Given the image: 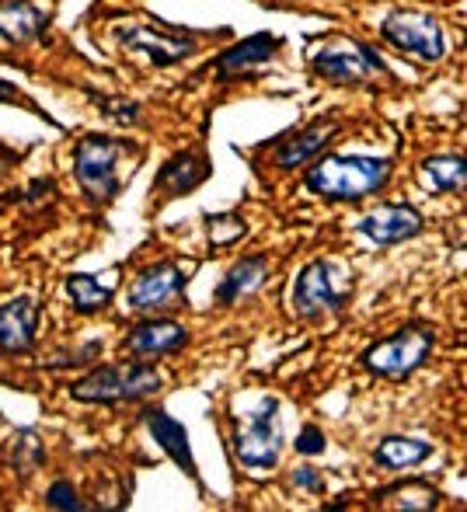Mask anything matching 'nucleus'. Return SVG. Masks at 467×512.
<instances>
[{
  "mask_svg": "<svg viewBox=\"0 0 467 512\" xmlns=\"http://www.w3.org/2000/svg\"><path fill=\"white\" fill-rule=\"evenodd\" d=\"M126 143L109 136H84L74 147V175L84 196L95 206H105L119 192V161Z\"/></svg>",
  "mask_w": 467,
  "mask_h": 512,
  "instance_id": "4",
  "label": "nucleus"
},
{
  "mask_svg": "<svg viewBox=\"0 0 467 512\" xmlns=\"http://www.w3.org/2000/svg\"><path fill=\"white\" fill-rule=\"evenodd\" d=\"M377 499H384L380 506L387 509H405V512H422L440 506V492L426 481H405V485H394L377 492Z\"/></svg>",
  "mask_w": 467,
  "mask_h": 512,
  "instance_id": "21",
  "label": "nucleus"
},
{
  "mask_svg": "<svg viewBox=\"0 0 467 512\" xmlns=\"http://www.w3.org/2000/svg\"><path fill=\"white\" fill-rule=\"evenodd\" d=\"M293 485L318 495L321 488H325V481H321V474L314 471V467H297V471H293Z\"/></svg>",
  "mask_w": 467,
  "mask_h": 512,
  "instance_id": "29",
  "label": "nucleus"
},
{
  "mask_svg": "<svg viewBox=\"0 0 467 512\" xmlns=\"http://www.w3.org/2000/svg\"><path fill=\"white\" fill-rule=\"evenodd\" d=\"M49 11L46 4H35V0H14V4L0 7V39L11 42V46H25L35 42L49 28Z\"/></svg>",
  "mask_w": 467,
  "mask_h": 512,
  "instance_id": "15",
  "label": "nucleus"
},
{
  "mask_svg": "<svg viewBox=\"0 0 467 512\" xmlns=\"http://www.w3.org/2000/svg\"><path fill=\"white\" fill-rule=\"evenodd\" d=\"M0 102H7V105H11V102H18V105H25L28 112H39V105H35L32 98H25V95H21V91L14 88L11 81H0Z\"/></svg>",
  "mask_w": 467,
  "mask_h": 512,
  "instance_id": "30",
  "label": "nucleus"
},
{
  "mask_svg": "<svg viewBox=\"0 0 467 512\" xmlns=\"http://www.w3.org/2000/svg\"><path fill=\"white\" fill-rule=\"evenodd\" d=\"M297 453L300 457H318V453H325V432L318 429V425H304V429H300V436H297Z\"/></svg>",
  "mask_w": 467,
  "mask_h": 512,
  "instance_id": "28",
  "label": "nucleus"
},
{
  "mask_svg": "<svg viewBox=\"0 0 467 512\" xmlns=\"http://www.w3.org/2000/svg\"><path fill=\"white\" fill-rule=\"evenodd\" d=\"M429 352H433V328L429 324H408V328L373 342L363 352V363L377 377H408L426 363Z\"/></svg>",
  "mask_w": 467,
  "mask_h": 512,
  "instance_id": "5",
  "label": "nucleus"
},
{
  "mask_svg": "<svg viewBox=\"0 0 467 512\" xmlns=\"http://www.w3.org/2000/svg\"><path fill=\"white\" fill-rule=\"evenodd\" d=\"M387 178H391V161H384V157L332 154L321 157L307 171V192L335 199V203H359V199L384 189Z\"/></svg>",
  "mask_w": 467,
  "mask_h": 512,
  "instance_id": "1",
  "label": "nucleus"
},
{
  "mask_svg": "<svg viewBox=\"0 0 467 512\" xmlns=\"http://www.w3.org/2000/svg\"><path fill=\"white\" fill-rule=\"evenodd\" d=\"M95 102L102 105V112L109 115L112 122H122V126H133L140 119V105L136 102H126V98H105V95H95Z\"/></svg>",
  "mask_w": 467,
  "mask_h": 512,
  "instance_id": "27",
  "label": "nucleus"
},
{
  "mask_svg": "<svg viewBox=\"0 0 467 512\" xmlns=\"http://www.w3.org/2000/svg\"><path fill=\"white\" fill-rule=\"evenodd\" d=\"M314 74L332 84H366L373 74H387V63L373 53L370 46H349V49H321L311 60Z\"/></svg>",
  "mask_w": 467,
  "mask_h": 512,
  "instance_id": "9",
  "label": "nucleus"
},
{
  "mask_svg": "<svg viewBox=\"0 0 467 512\" xmlns=\"http://www.w3.org/2000/svg\"><path fill=\"white\" fill-rule=\"evenodd\" d=\"M352 293V276L346 265L332 258H318L297 276L293 286V310L304 321H321L328 314H339Z\"/></svg>",
  "mask_w": 467,
  "mask_h": 512,
  "instance_id": "3",
  "label": "nucleus"
},
{
  "mask_svg": "<svg viewBox=\"0 0 467 512\" xmlns=\"http://www.w3.org/2000/svg\"><path fill=\"white\" fill-rule=\"evenodd\" d=\"M67 297L77 314H98V310H105L112 304V290L98 283L95 276H70Z\"/></svg>",
  "mask_w": 467,
  "mask_h": 512,
  "instance_id": "23",
  "label": "nucleus"
},
{
  "mask_svg": "<svg viewBox=\"0 0 467 512\" xmlns=\"http://www.w3.org/2000/svg\"><path fill=\"white\" fill-rule=\"evenodd\" d=\"M143 422H147L150 436L161 443V450L168 453V457L175 460V464L182 467V471L189 474L192 481H196L199 471H196V457H192L189 432H185V425H178L175 418H171L168 411H161V408H147V411H143Z\"/></svg>",
  "mask_w": 467,
  "mask_h": 512,
  "instance_id": "16",
  "label": "nucleus"
},
{
  "mask_svg": "<svg viewBox=\"0 0 467 512\" xmlns=\"http://www.w3.org/2000/svg\"><path fill=\"white\" fill-rule=\"evenodd\" d=\"M119 42L133 53H143L154 67H171L196 53V42L189 35H168L157 32L154 25H126L119 28Z\"/></svg>",
  "mask_w": 467,
  "mask_h": 512,
  "instance_id": "10",
  "label": "nucleus"
},
{
  "mask_svg": "<svg viewBox=\"0 0 467 512\" xmlns=\"http://www.w3.org/2000/svg\"><path fill=\"white\" fill-rule=\"evenodd\" d=\"M185 342H189L185 324L168 321V317H147L122 338V349L129 356H168V352L185 349Z\"/></svg>",
  "mask_w": 467,
  "mask_h": 512,
  "instance_id": "12",
  "label": "nucleus"
},
{
  "mask_svg": "<svg viewBox=\"0 0 467 512\" xmlns=\"http://www.w3.org/2000/svg\"><path fill=\"white\" fill-rule=\"evenodd\" d=\"M210 178V157L199 154V150H185L175 154L157 175V189L168 192V196H189L199 182Z\"/></svg>",
  "mask_w": 467,
  "mask_h": 512,
  "instance_id": "18",
  "label": "nucleus"
},
{
  "mask_svg": "<svg viewBox=\"0 0 467 512\" xmlns=\"http://www.w3.org/2000/svg\"><path fill=\"white\" fill-rule=\"evenodd\" d=\"M14 464H18V474L28 478L35 467L42 464V439L35 432H18V443H14Z\"/></svg>",
  "mask_w": 467,
  "mask_h": 512,
  "instance_id": "24",
  "label": "nucleus"
},
{
  "mask_svg": "<svg viewBox=\"0 0 467 512\" xmlns=\"http://www.w3.org/2000/svg\"><path fill=\"white\" fill-rule=\"evenodd\" d=\"M234 450H237V460H241L244 467H251V471H269V467L279 464L283 432H279V401L276 398H265L258 411L237 418Z\"/></svg>",
  "mask_w": 467,
  "mask_h": 512,
  "instance_id": "6",
  "label": "nucleus"
},
{
  "mask_svg": "<svg viewBox=\"0 0 467 512\" xmlns=\"http://www.w3.org/2000/svg\"><path fill=\"white\" fill-rule=\"evenodd\" d=\"M359 230L370 237L373 244H401L408 237H415L422 230V213L412 206H401V203H391V206H377L373 213H366L359 220Z\"/></svg>",
  "mask_w": 467,
  "mask_h": 512,
  "instance_id": "14",
  "label": "nucleus"
},
{
  "mask_svg": "<svg viewBox=\"0 0 467 512\" xmlns=\"http://www.w3.org/2000/svg\"><path fill=\"white\" fill-rule=\"evenodd\" d=\"M429 453H433V446H429L426 439L387 436V439H380V446L373 450V464L384 467V471H408V467L422 464Z\"/></svg>",
  "mask_w": 467,
  "mask_h": 512,
  "instance_id": "20",
  "label": "nucleus"
},
{
  "mask_svg": "<svg viewBox=\"0 0 467 512\" xmlns=\"http://www.w3.org/2000/svg\"><path fill=\"white\" fill-rule=\"evenodd\" d=\"M335 133H339V122H332V119L311 122L304 133L290 136V140L276 150V168L293 171V168H300V164L314 161V157H318V150H325L328 143L335 140Z\"/></svg>",
  "mask_w": 467,
  "mask_h": 512,
  "instance_id": "17",
  "label": "nucleus"
},
{
  "mask_svg": "<svg viewBox=\"0 0 467 512\" xmlns=\"http://www.w3.org/2000/svg\"><path fill=\"white\" fill-rule=\"evenodd\" d=\"M185 286L189 276L178 262H154L133 279L126 300L136 314H164L185 304Z\"/></svg>",
  "mask_w": 467,
  "mask_h": 512,
  "instance_id": "7",
  "label": "nucleus"
},
{
  "mask_svg": "<svg viewBox=\"0 0 467 512\" xmlns=\"http://www.w3.org/2000/svg\"><path fill=\"white\" fill-rule=\"evenodd\" d=\"M42 304L35 297H14L0 304V352H28L35 345Z\"/></svg>",
  "mask_w": 467,
  "mask_h": 512,
  "instance_id": "11",
  "label": "nucleus"
},
{
  "mask_svg": "<svg viewBox=\"0 0 467 512\" xmlns=\"http://www.w3.org/2000/svg\"><path fill=\"white\" fill-rule=\"evenodd\" d=\"M161 391V373L150 363L98 366L88 377L70 387V398L81 405H119V401H143Z\"/></svg>",
  "mask_w": 467,
  "mask_h": 512,
  "instance_id": "2",
  "label": "nucleus"
},
{
  "mask_svg": "<svg viewBox=\"0 0 467 512\" xmlns=\"http://www.w3.org/2000/svg\"><path fill=\"white\" fill-rule=\"evenodd\" d=\"M46 506L49 509H70V512H81L84 502L77 499V488L70 481H53L46 488Z\"/></svg>",
  "mask_w": 467,
  "mask_h": 512,
  "instance_id": "26",
  "label": "nucleus"
},
{
  "mask_svg": "<svg viewBox=\"0 0 467 512\" xmlns=\"http://www.w3.org/2000/svg\"><path fill=\"white\" fill-rule=\"evenodd\" d=\"M244 237V220L241 216H213L210 220V244L213 248H227V244L241 241Z\"/></svg>",
  "mask_w": 467,
  "mask_h": 512,
  "instance_id": "25",
  "label": "nucleus"
},
{
  "mask_svg": "<svg viewBox=\"0 0 467 512\" xmlns=\"http://www.w3.org/2000/svg\"><path fill=\"white\" fill-rule=\"evenodd\" d=\"M276 53H279V39L269 32H262V35H251V39L237 42V46L227 49V53H220L213 67H217L220 81H244V77L269 67Z\"/></svg>",
  "mask_w": 467,
  "mask_h": 512,
  "instance_id": "13",
  "label": "nucleus"
},
{
  "mask_svg": "<svg viewBox=\"0 0 467 512\" xmlns=\"http://www.w3.org/2000/svg\"><path fill=\"white\" fill-rule=\"evenodd\" d=\"M380 32L394 49H401V53L415 56L422 63H440L443 53H447L440 21L426 11H394L391 18H384Z\"/></svg>",
  "mask_w": 467,
  "mask_h": 512,
  "instance_id": "8",
  "label": "nucleus"
},
{
  "mask_svg": "<svg viewBox=\"0 0 467 512\" xmlns=\"http://www.w3.org/2000/svg\"><path fill=\"white\" fill-rule=\"evenodd\" d=\"M269 283V262L265 258H241L227 269L224 283L217 286V304L220 307H234L237 300L251 297L262 286Z\"/></svg>",
  "mask_w": 467,
  "mask_h": 512,
  "instance_id": "19",
  "label": "nucleus"
},
{
  "mask_svg": "<svg viewBox=\"0 0 467 512\" xmlns=\"http://www.w3.org/2000/svg\"><path fill=\"white\" fill-rule=\"evenodd\" d=\"M422 175L433 185L436 192H461L467 182V168L461 154H447V157H426L422 161Z\"/></svg>",
  "mask_w": 467,
  "mask_h": 512,
  "instance_id": "22",
  "label": "nucleus"
}]
</instances>
